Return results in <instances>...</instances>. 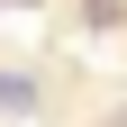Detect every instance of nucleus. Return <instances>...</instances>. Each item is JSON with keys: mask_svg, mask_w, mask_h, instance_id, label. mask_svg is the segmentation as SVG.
Returning a JSON list of instances; mask_svg holds the SVG:
<instances>
[{"mask_svg": "<svg viewBox=\"0 0 127 127\" xmlns=\"http://www.w3.org/2000/svg\"><path fill=\"white\" fill-rule=\"evenodd\" d=\"M0 109H36V82L27 73H0Z\"/></svg>", "mask_w": 127, "mask_h": 127, "instance_id": "nucleus-1", "label": "nucleus"}]
</instances>
